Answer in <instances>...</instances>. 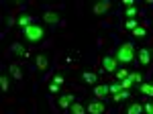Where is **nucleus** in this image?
<instances>
[{
    "label": "nucleus",
    "mask_w": 153,
    "mask_h": 114,
    "mask_svg": "<svg viewBox=\"0 0 153 114\" xmlns=\"http://www.w3.org/2000/svg\"><path fill=\"white\" fill-rule=\"evenodd\" d=\"M133 59H135V47H133V43H123L117 49V61L118 63H129Z\"/></svg>",
    "instance_id": "nucleus-1"
},
{
    "label": "nucleus",
    "mask_w": 153,
    "mask_h": 114,
    "mask_svg": "<svg viewBox=\"0 0 153 114\" xmlns=\"http://www.w3.org/2000/svg\"><path fill=\"white\" fill-rule=\"evenodd\" d=\"M23 33H25V39H27V41L37 43V41H41V39H43L45 31H43V27H39V24H31V27L23 29Z\"/></svg>",
    "instance_id": "nucleus-2"
},
{
    "label": "nucleus",
    "mask_w": 153,
    "mask_h": 114,
    "mask_svg": "<svg viewBox=\"0 0 153 114\" xmlns=\"http://www.w3.org/2000/svg\"><path fill=\"white\" fill-rule=\"evenodd\" d=\"M102 67H104V71H108V73L117 71V67H118V61H117V57L104 55V59H102Z\"/></svg>",
    "instance_id": "nucleus-3"
},
{
    "label": "nucleus",
    "mask_w": 153,
    "mask_h": 114,
    "mask_svg": "<svg viewBox=\"0 0 153 114\" xmlns=\"http://www.w3.org/2000/svg\"><path fill=\"white\" fill-rule=\"evenodd\" d=\"M104 102H100V100H94V102L88 104V108H86V112L88 114H104Z\"/></svg>",
    "instance_id": "nucleus-4"
},
{
    "label": "nucleus",
    "mask_w": 153,
    "mask_h": 114,
    "mask_svg": "<svg viewBox=\"0 0 153 114\" xmlns=\"http://www.w3.org/2000/svg\"><path fill=\"white\" fill-rule=\"evenodd\" d=\"M137 81H141V73H129L125 80L120 81V88H123V90H129L131 86L137 84Z\"/></svg>",
    "instance_id": "nucleus-5"
},
{
    "label": "nucleus",
    "mask_w": 153,
    "mask_h": 114,
    "mask_svg": "<svg viewBox=\"0 0 153 114\" xmlns=\"http://www.w3.org/2000/svg\"><path fill=\"white\" fill-rule=\"evenodd\" d=\"M110 92V86H106V84H100V86H94V96L96 100H102L106 98V94Z\"/></svg>",
    "instance_id": "nucleus-6"
},
{
    "label": "nucleus",
    "mask_w": 153,
    "mask_h": 114,
    "mask_svg": "<svg viewBox=\"0 0 153 114\" xmlns=\"http://www.w3.org/2000/svg\"><path fill=\"white\" fill-rule=\"evenodd\" d=\"M139 63H141V65H149V63H151V53H149V49H139Z\"/></svg>",
    "instance_id": "nucleus-7"
},
{
    "label": "nucleus",
    "mask_w": 153,
    "mask_h": 114,
    "mask_svg": "<svg viewBox=\"0 0 153 114\" xmlns=\"http://www.w3.org/2000/svg\"><path fill=\"white\" fill-rule=\"evenodd\" d=\"M10 73H12V78H14L16 81H23V69H21L19 63H12L10 65Z\"/></svg>",
    "instance_id": "nucleus-8"
},
{
    "label": "nucleus",
    "mask_w": 153,
    "mask_h": 114,
    "mask_svg": "<svg viewBox=\"0 0 153 114\" xmlns=\"http://www.w3.org/2000/svg\"><path fill=\"white\" fill-rule=\"evenodd\" d=\"M19 27H23V29H27V27H31V24H35L33 23V16H27V14H23V16H19Z\"/></svg>",
    "instance_id": "nucleus-9"
},
{
    "label": "nucleus",
    "mask_w": 153,
    "mask_h": 114,
    "mask_svg": "<svg viewBox=\"0 0 153 114\" xmlns=\"http://www.w3.org/2000/svg\"><path fill=\"white\" fill-rule=\"evenodd\" d=\"M43 21L49 23V24H57L59 23V16L55 14V12H45V14H43Z\"/></svg>",
    "instance_id": "nucleus-10"
},
{
    "label": "nucleus",
    "mask_w": 153,
    "mask_h": 114,
    "mask_svg": "<svg viewBox=\"0 0 153 114\" xmlns=\"http://www.w3.org/2000/svg\"><path fill=\"white\" fill-rule=\"evenodd\" d=\"M57 104H59V108H70V104H71V96H70V94H63V96H59Z\"/></svg>",
    "instance_id": "nucleus-11"
},
{
    "label": "nucleus",
    "mask_w": 153,
    "mask_h": 114,
    "mask_svg": "<svg viewBox=\"0 0 153 114\" xmlns=\"http://www.w3.org/2000/svg\"><path fill=\"white\" fill-rule=\"evenodd\" d=\"M108 8H110V2H98L92 10H94V14H102V12H106Z\"/></svg>",
    "instance_id": "nucleus-12"
},
{
    "label": "nucleus",
    "mask_w": 153,
    "mask_h": 114,
    "mask_svg": "<svg viewBox=\"0 0 153 114\" xmlns=\"http://www.w3.org/2000/svg\"><path fill=\"white\" fill-rule=\"evenodd\" d=\"M139 90H141V94L153 98V84H141V86H139Z\"/></svg>",
    "instance_id": "nucleus-13"
},
{
    "label": "nucleus",
    "mask_w": 153,
    "mask_h": 114,
    "mask_svg": "<svg viewBox=\"0 0 153 114\" xmlns=\"http://www.w3.org/2000/svg\"><path fill=\"white\" fill-rule=\"evenodd\" d=\"M71 114H86V106L80 102H74L71 104Z\"/></svg>",
    "instance_id": "nucleus-14"
},
{
    "label": "nucleus",
    "mask_w": 153,
    "mask_h": 114,
    "mask_svg": "<svg viewBox=\"0 0 153 114\" xmlns=\"http://www.w3.org/2000/svg\"><path fill=\"white\" fill-rule=\"evenodd\" d=\"M37 67L41 69V71L47 69V57L45 55H37Z\"/></svg>",
    "instance_id": "nucleus-15"
},
{
    "label": "nucleus",
    "mask_w": 153,
    "mask_h": 114,
    "mask_svg": "<svg viewBox=\"0 0 153 114\" xmlns=\"http://www.w3.org/2000/svg\"><path fill=\"white\" fill-rule=\"evenodd\" d=\"M143 112V106L141 104H131L127 108V114H141Z\"/></svg>",
    "instance_id": "nucleus-16"
},
{
    "label": "nucleus",
    "mask_w": 153,
    "mask_h": 114,
    "mask_svg": "<svg viewBox=\"0 0 153 114\" xmlns=\"http://www.w3.org/2000/svg\"><path fill=\"white\" fill-rule=\"evenodd\" d=\"M82 80L88 81V84H94V81H96V73H92V71H84V73H82Z\"/></svg>",
    "instance_id": "nucleus-17"
},
{
    "label": "nucleus",
    "mask_w": 153,
    "mask_h": 114,
    "mask_svg": "<svg viewBox=\"0 0 153 114\" xmlns=\"http://www.w3.org/2000/svg\"><path fill=\"white\" fill-rule=\"evenodd\" d=\"M133 35H135V37H139V39H145V37H147V31H145L143 27H137V29L133 31Z\"/></svg>",
    "instance_id": "nucleus-18"
},
{
    "label": "nucleus",
    "mask_w": 153,
    "mask_h": 114,
    "mask_svg": "<svg viewBox=\"0 0 153 114\" xmlns=\"http://www.w3.org/2000/svg\"><path fill=\"white\" fill-rule=\"evenodd\" d=\"M114 73H117V78H118V80H120V81H123V80H125V78H127V76H129V71H127V69H125V67L117 69Z\"/></svg>",
    "instance_id": "nucleus-19"
},
{
    "label": "nucleus",
    "mask_w": 153,
    "mask_h": 114,
    "mask_svg": "<svg viewBox=\"0 0 153 114\" xmlns=\"http://www.w3.org/2000/svg\"><path fill=\"white\" fill-rule=\"evenodd\" d=\"M137 27H139V24H137L135 19H129V21H127V29H129V31H135Z\"/></svg>",
    "instance_id": "nucleus-20"
},
{
    "label": "nucleus",
    "mask_w": 153,
    "mask_h": 114,
    "mask_svg": "<svg viewBox=\"0 0 153 114\" xmlns=\"http://www.w3.org/2000/svg\"><path fill=\"white\" fill-rule=\"evenodd\" d=\"M12 53H16V55H21L23 53V47H21V43H12Z\"/></svg>",
    "instance_id": "nucleus-21"
},
{
    "label": "nucleus",
    "mask_w": 153,
    "mask_h": 114,
    "mask_svg": "<svg viewBox=\"0 0 153 114\" xmlns=\"http://www.w3.org/2000/svg\"><path fill=\"white\" fill-rule=\"evenodd\" d=\"M125 14H127V16H131V19H133V16H135V14H137V8H135V6H129V8H127V10H125Z\"/></svg>",
    "instance_id": "nucleus-22"
},
{
    "label": "nucleus",
    "mask_w": 153,
    "mask_h": 114,
    "mask_svg": "<svg viewBox=\"0 0 153 114\" xmlns=\"http://www.w3.org/2000/svg\"><path fill=\"white\" fill-rule=\"evenodd\" d=\"M110 92H112V96H114V94H118V92H123L120 84H112V86H110Z\"/></svg>",
    "instance_id": "nucleus-23"
},
{
    "label": "nucleus",
    "mask_w": 153,
    "mask_h": 114,
    "mask_svg": "<svg viewBox=\"0 0 153 114\" xmlns=\"http://www.w3.org/2000/svg\"><path fill=\"white\" fill-rule=\"evenodd\" d=\"M0 81H2V90L8 92V88H10V86H8V80H6V76H2V78H0Z\"/></svg>",
    "instance_id": "nucleus-24"
},
{
    "label": "nucleus",
    "mask_w": 153,
    "mask_h": 114,
    "mask_svg": "<svg viewBox=\"0 0 153 114\" xmlns=\"http://www.w3.org/2000/svg\"><path fill=\"white\" fill-rule=\"evenodd\" d=\"M143 110H145L147 114H153V102H147L145 106H143Z\"/></svg>",
    "instance_id": "nucleus-25"
},
{
    "label": "nucleus",
    "mask_w": 153,
    "mask_h": 114,
    "mask_svg": "<svg viewBox=\"0 0 153 114\" xmlns=\"http://www.w3.org/2000/svg\"><path fill=\"white\" fill-rule=\"evenodd\" d=\"M49 92H53V94H57V92H59V86H57V84H51V86H49Z\"/></svg>",
    "instance_id": "nucleus-26"
},
{
    "label": "nucleus",
    "mask_w": 153,
    "mask_h": 114,
    "mask_svg": "<svg viewBox=\"0 0 153 114\" xmlns=\"http://www.w3.org/2000/svg\"><path fill=\"white\" fill-rule=\"evenodd\" d=\"M53 81H55L57 86H61V84H63V76H55V78H53Z\"/></svg>",
    "instance_id": "nucleus-27"
},
{
    "label": "nucleus",
    "mask_w": 153,
    "mask_h": 114,
    "mask_svg": "<svg viewBox=\"0 0 153 114\" xmlns=\"http://www.w3.org/2000/svg\"><path fill=\"white\" fill-rule=\"evenodd\" d=\"M123 4H125V6L129 8V6H133V0H123Z\"/></svg>",
    "instance_id": "nucleus-28"
}]
</instances>
